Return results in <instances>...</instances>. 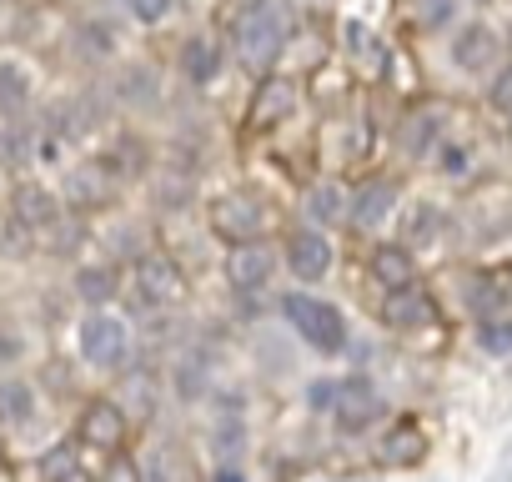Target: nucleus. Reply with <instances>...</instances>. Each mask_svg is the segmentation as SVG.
Here are the masks:
<instances>
[{
  "label": "nucleus",
  "mask_w": 512,
  "mask_h": 482,
  "mask_svg": "<svg viewBox=\"0 0 512 482\" xmlns=\"http://www.w3.org/2000/svg\"><path fill=\"white\" fill-rule=\"evenodd\" d=\"M287 36H292V11L277 6V0H251V6L236 16V31H231L236 61L251 66V71H267L282 56Z\"/></svg>",
  "instance_id": "1"
},
{
  "label": "nucleus",
  "mask_w": 512,
  "mask_h": 482,
  "mask_svg": "<svg viewBox=\"0 0 512 482\" xmlns=\"http://www.w3.org/2000/svg\"><path fill=\"white\" fill-rule=\"evenodd\" d=\"M282 317H287L292 332H297L307 347H317L322 357H337V352L347 347V317H342L332 302L312 297V292H287V297H282Z\"/></svg>",
  "instance_id": "2"
},
{
  "label": "nucleus",
  "mask_w": 512,
  "mask_h": 482,
  "mask_svg": "<svg viewBox=\"0 0 512 482\" xmlns=\"http://www.w3.org/2000/svg\"><path fill=\"white\" fill-rule=\"evenodd\" d=\"M76 352H81L86 367H101V372L106 367H121L126 352H131V327L121 317H111V312H91L76 327Z\"/></svg>",
  "instance_id": "3"
},
{
  "label": "nucleus",
  "mask_w": 512,
  "mask_h": 482,
  "mask_svg": "<svg viewBox=\"0 0 512 482\" xmlns=\"http://www.w3.org/2000/svg\"><path fill=\"white\" fill-rule=\"evenodd\" d=\"M211 231L221 241H231V247H241V241H256L267 231V206L256 196H216L211 201Z\"/></svg>",
  "instance_id": "4"
},
{
  "label": "nucleus",
  "mask_w": 512,
  "mask_h": 482,
  "mask_svg": "<svg viewBox=\"0 0 512 482\" xmlns=\"http://www.w3.org/2000/svg\"><path fill=\"white\" fill-rule=\"evenodd\" d=\"M131 282H136V292L151 307H171V302L186 297V277H181V267L166 252H141L136 267H131Z\"/></svg>",
  "instance_id": "5"
},
{
  "label": "nucleus",
  "mask_w": 512,
  "mask_h": 482,
  "mask_svg": "<svg viewBox=\"0 0 512 482\" xmlns=\"http://www.w3.org/2000/svg\"><path fill=\"white\" fill-rule=\"evenodd\" d=\"M447 56H452V66H457V71H467V76H482V71H492V66H497V56H502V41H497V31H492L487 21H467V26L452 36Z\"/></svg>",
  "instance_id": "6"
},
{
  "label": "nucleus",
  "mask_w": 512,
  "mask_h": 482,
  "mask_svg": "<svg viewBox=\"0 0 512 482\" xmlns=\"http://www.w3.org/2000/svg\"><path fill=\"white\" fill-rule=\"evenodd\" d=\"M211 452H216V467H226L246 452V412L231 392H221L211 402Z\"/></svg>",
  "instance_id": "7"
},
{
  "label": "nucleus",
  "mask_w": 512,
  "mask_h": 482,
  "mask_svg": "<svg viewBox=\"0 0 512 482\" xmlns=\"http://www.w3.org/2000/svg\"><path fill=\"white\" fill-rule=\"evenodd\" d=\"M287 267H292L297 282H322L332 272V241H327V231H317V226L292 231L287 236Z\"/></svg>",
  "instance_id": "8"
},
{
  "label": "nucleus",
  "mask_w": 512,
  "mask_h": 482,
  "mask_svg": "<svg viewBox=\"0 0 512 482\" xmlns=\"http://www.w3.org/2000/svg\"><path fill=\"white\" fill-rule=\"evenodd\" d=\"M272 272H277V252L262 247V241H241V247H231V257H226V282L236 292H262L272 282Z\"/></svg>",
  "instance_id": "9"
},
{
  "label": "nucleus",
  "mask_w": 512,
  "mask_h": 482,
  "mask_svg": "<svg viewBox=\"0 0 512 482\" xmlns=\"http://www.w3.org/2000/svg\"><path fill=\"white\" fill-rule=\"evenodd\" d=\"M76 437H81L86 447H96V452H116V447L126 442V407H116V402L96 397V402L81 412Z\"/></svg>",
  "instance_id": "10"
},
{
  "label": "nucleus",
  "mask_w": 512,
  "mask_h": 482,
  "mask_svg": "<svg viewBox=\"0 0 512 482\" xmlns=\"http://www.w3.org/2000/svg\"><path fill=\"white\" fill-rule=\"evenodd\" d=\"M382 322H387L392 332H417V327H432V322H437V302H432L422 287L387 292V302H382Z\"/></svg>",
  "instance_id": "11"
},
{
  "label": "nucleus",
  "mask_w": 512,
  "mask_h": 482,
  "mask_svg": "<svg viewBox=\"0 0 512 482\" xmlns=\"http://www.w3.org/2000/svg\"><path fill=\"white\" fill-rule=\"evenodd\" d=\"M11 216H16L26 231H51V226L61 221V201H56L51 186L26 181V186H16V196H11Z\"/></svg>",
  "instance_id": "12"
},
{
  "label": "nucleus",
  "mask_w": 512,
  "mask_h": 482,
  "mask_svg": "<svg viewBox=\"0 0 512 482\" xmlns=\"http://www.w3.org/2000/svg\"><path fill=\"white\" fill-rule=\"evenodd\" d=\"M397 211V181H387V176H372V181H362L357 191H352V201H347V216L357 221V226H382L387 216Z\"/></svg>",
  "instance_id": "13"
},
{
  "label": "nucleus",
  "mask_w": 512,
  "mask_h": 482,
  "mask_svg": "<svg viewBox=\"0 0 512 482\" xmlns=\"http://www.w3.org/2000/svg\"><path fill=\"white\" fill-rule=\"evenodd\" d=\"M422 457H427V437H422L417 422H392L382 432V442H377V462L382 467H412Z\"/></svg>",
  "instance_id": "14"
},
{
  "label": "nucleus",
  "mask_w": 512,
  "mask_h": 482,
  "mask_svg": "<svg viewBox=\"0 0 512 482\" xmlns=\"http://www.w3.org/2000/svg\"><path fill=\"white\" fill-rule=\"evenodd\" d=\"M292 106H297V86L287 76H272V81H262L246 116H251V126H277L282 116H292Z\"/></svg>",
  "instance_id": "15"
},
{
  "label": "nucleus",
  "mask_w": 512,
  "mask_h": 482,
  "mask_svg": "<svg viewBox=\"0 0 512 482\" xmlns=\"http://www.w3.org/2000/svg\"><path fill=\"white\" fill-rule=\"evenodd\" d=\"M41 412V397L26 377H0V427H26L36 422Z\"/></svg>",
  "instance_id": "16"
},
{
  "label": "nucleus",
  "mask_w": 512,
  "mask_h": 482,
  "mask_svg": "<svg viewBox=\"0 0 512 482\" xmlns=\"http://www.w3.org/2000/svg\"><path fill=\"white\" fill-rule=\"evenodd\" d=\"M372 277H377L387 292H402V287H412L417 262H412V252L402 247V241H387V247L372 252Z\"/></svg>",
  "instance_id": "17"
},
{
  "label": "nucleus",
  "mask_w": 512,
  "mask_h": 482,
  "mask_svg": "<svg viewBox=\"0 0 512 482\" xmlns=\"http://www.w3.org/2000/svg\"><path fill=\"white\" fill-rule=\"evenodd\" d=\"M36 96V76L21 56H0V111H26Z\"/></svg>",
  "instance_id": "18"
},
{
  "label": "nucleus",
  "mask_w": 512,
  "mask_h": 482,
  "mask_svg": "<svg viewBox=\"0 0 512 482\" xmlns=\"http://www.w3.org/2000/svg\"><path fill=\"white\" fill-rule=\"evenodd\" d=\"M181 76H186L191 86H211V81L221 76V46H216L211 36H191V41L181 46Z\"/></svg>",
  "instance_id": "19"
},
{
  "label": "nucleus",
  "mask_w": 512,
  "mask_h": 482,
  "mask_svg": "<svg viewBox=\"0 0 512 482\" xmlns=\"http://www.w3.org/2000/svg\"><path fill=\"white\" fill-rule=\"evenodd\" d=\"M382 412V397L367 387V382H342V402H337V422L347 432H362L372 417Z\"/></svg>",
  "instance_id": "20"
},
{
  "label": "nucleus",
  "mask_w": 512,
  "mask_h": 482,
  "mask_svg": "<svg viewBox=\"0 0 512 482\" xmlns=\"http://www.w3.org/2000/svg\"><path fill=\"white\" fill-rule=\"evenodd\" d=\"M307 216H312L317 231L332 226V221H342V216H347V191H342L337 181H317V186L307 191Z\"/></svg>",
  "instance_id": "21"
},
{
  "label": "nucleus",
  "mask_w": 512,
  "mask_h": 482,
  "mask_svg": "<svg viewBox=\"0 0 512 482\" xmlns=\"http://www.w3.org/2000/svg\"><path fill=\"white\" fill-rule=\"evenodd\" d=\"M437 131H442L437 111H417V116H407V126H402V151H407V156H427V151H437Z\"/></svg>",
  "instance_id": "22"
},
{
  "label": "nucleus",
  "mask_w": 512,
  "mask_h": 482,
  "mask_svg": "<svg viewBox=\"0 0 512 482\" xmlns=\"http://www.w3.org/2000/svg\"><path fill=\"white\" fill-rule=\"evenodd\" d=\"M116 91H121V101H126V106H151V101L161 96V81H156V71H151V66H126Z\"/></svg>",
  "instance_id": "23"
},
{
  "label": "nucleus",
  "mask_w": 512,
  "mask_h": 482,
  "mask_svg": "<svg viewBox=\"0 0 512 482\" xmlns=\"http://www.w3.org/2000/svg\"><path fill=\"white\" fill-rule=\"evenodd\" d=\"M116 287H121V282H116L111 267H81V272H76V297L91 302V307H106V302L116 297Z\"/></svg>",
  "instance_id": "24"
},
{
  "label": "nucleus",
  "mask_w": 512,
  "mask_h": 482,
  "mask_svg": "<svg viewBox=\"0 0 512 482\" xmlns=\"http://www.w3.org/2000/svg\"><path fill=\"white\" fill-rule=\"evenodd\" d=\"M437 231H442V211L427 206V201L412 206V216H407V241H412V247H432Z\"/></svg>",
  "instance_id": "25"
},
{
  "label": "nucleus",
  "mask_w": 512,
  "mask_h": 482,
  "mask_svg": "<svg viewBox=\"0 0 512 482\" xmlns=\"http://www.w3.org/2000/svg\"><path fill=\"white\" fill-rule=\"evenodd\" d=\"M467 302H472V312H477V317L487 322L492 312H502V302H507V292H502L497 282H482V277H477V282L467 287Z\"/></svg>",
  "instance_id": "26"
},
{
  "label": "nucleus",
  "mask_w": 512,
  "mask_h": 482,
  "mask_svg": "<svg viewBox=\"0 0 512 482\" xmlns=\"http://www.w3.org/2000/svg\"><path fill=\"white\" fill-rule=\"evenodd\" d=\"M437 171L442 176H467L472 171V151L462 141H437Z\"/></svg>",
  "instance_id": "27"
},
{
  "label": "nucleus",
  "mask_w": 512,
  "mask_h": 482,
  "mask_svg": "<svg viewBox=\"0 0 512 482\" xmlns=\"http://www.w3.org/2000/svg\"><path fill=\"white\" fill-rule=\"evenodd\" d=\"M76 467H81V462H76V452L61 442V447H51V452L41 457L36 477H41V482H61V477H66V472H76Z\"/></svg>",
  "instance_id": "28"
},
{
  "label": "nucleus",
  "mask_w": 512,
  "mask_h": 482,
  "mask_svg": "<svg viewBox=\"0 0 512 482\" xmlns=\"http://www.w3.org/2000/svg\"><path fill=\"white\" fill-rule=\"evenodd\" d=\"M457 16V0H417V26L422 31H442Z\"/></svg>",
  "instance_id": "29"
},
{
  "label": "nucleus",
  "mask_w": 512,
  "mask_h": 482,
  "mask_svg": "<svg viewBox=\"0 0 512 482\" xmlns=\"http://www.w3.org/2000/svg\"><path fill=\"white\" fill-rule=\"evenodd\" d=\"M477 342H482L487 352H512V322H502V317L477 322Z\"/></svg>",
  "instance_id": "30"
},
{
  "label": "nucleus",
  "mask_w": 512,
  "mask_h": 482,
  "mask_svg": "<svg viewBox=\"0 0 512 482\" xmlns=\"http://www.w3.org/2000/svg\"><path fill=\"white\" fill-rule=\"evenodd\" d=\"M0 161H11V166L31 161V141L21 126H0Z\"/></svg>",
  "instance_id": "31"
},
{
  "label": "nucleus",
  "mask_w": 512,
  "mask_h": 482,
  "mask_svg": "<svg viewBox=\"0 0 512 482\" xmlns=\"http://www.w3.org/2000/svg\"><path fill=\"white\" fill-rule=\"evenodd\" d=\"M337 402H342V382L322 377V382L307 387V407H312V412H337Z\"/></svg>",
  "instance_id": "32"
},
{
  "label": "nucleus",
  "mask_w": 512,
  "mask_h": 482,
  "mask_svg": "<svg viewBox=\"0 0 512 482\" xmlns=\"http://www.w3.org/2000/svg\"><path fill=\"white\" fill-rule=\"evenodd\" d=\"M126 11H131L141 26H161V21L176 11V0H126Z\"/></svg>",
  "instance_id": "33"
},
{
  "label": "nucleus",
  "mask_w": 512,
  "mask_h": 482,
  "mask_svg": "<svg viewBox=\"0 0 512 482\" xmlns=\"http://www.w3.org/2000/svg\"><path fill=\"white\" fill-rule=\"evenodd\" d=\"M81 41H86V56H111L116 51V41H111V31L101 21H86L81 26Z\"/></svg>",
  "instance_id": "34"
},
{
  "label": "nucleus",
  "mask_w": 512,
  "mask_h": 482,
  "mask_svg": "<svg viewBox=\"0 0 512 482\" xmlns=\"http://www.w3.org/2000/svg\"><path fill=\"white\" fill-rule=\"evenodd\" d=\"M76 191H86V196H91V206H96V201H106V176H101V166L76 171Z\"/></svg>",
  "instance_id": "35"
},
{
  "label": "nucleus",
  "mask_w": 512,
  "mask_h": 482,
  "mask_svg": "<svg viewBox=\"0 0 512 482\" xmlns=\"http://www.w3.org/2000/svg\"><path fill=\"white\" fill-rule=\"evenodd\" d=\"M492 106H507V111H512V71L492 86Z\"/></svg>",
  "instance_id": "36"
},
{
  "label": "nucleus",
  "mask_w": 512,
  "mask_h": 482,
  "mask_svg": "<svg viewBox=\"0 0 512 482\" xmlns=\"http://www.w3.org/2000/svg\"><path fill=\"white\" fill-rule=\"evenodd\" d=\"M111 482H141V477H136L131 462H116V467H111Z\"/></svg>",
  "instance_id": "37"
},
{
  "label": "nucleus",
  "mask_w": 512,
  "mask_h": 482,
  "mask_svg": "<svg viewBox=\"0 0 512 482\" xmlns=\"http://www.w3.org/2000/svg\"><path fill=\"white\" fill-rule=\"evenodd\" d=\"M216 482H246V472L236 462H226V467H216Z\"/></svg>",
  "instance_id": "38"
},
{
  "label": "nucleus",
  "mask_w": 512,
  "mask_h": 482,
  "mask_svg": "<svg viewBox=\"0 0 512 482\" xmlns=\"http://www.w3.org/2000/svg\"><path fill=\"white\" fill-rule=\"evenodd\" d=\"M61 482H96V477H91V472H81V467H76V472H66V477H61Z\"/></svg>",
  "instance_id": "39"
}]
</instances>
